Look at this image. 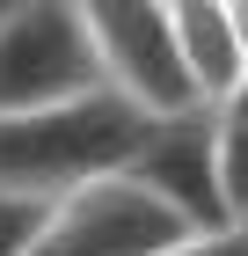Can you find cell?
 <instances>
[{"label": "cell", "mask_w": 248, "mask_h": 256, "mask_svg": "<svg viewBox=\"0 0 248 256\" xmlns=\"http://www.w3.org/2000/svg\"><path fill=\"white\" fill-rule=\"evenodd\" d=\"M153 110H139L124 88H95V96L51 102V110H15V118H0V190L73 198L88 183L132 176Z\"/></svg>", "instance_id": "1"}, {"label": "cell", "mask_w": 248, "mask_h": 256, "mask_svg": "<svg viewBox=\"0 0 248 256\" xmlns=\"http://www.w3.org/2000/svg\"><path fill=\"white\" fill-rule=\"evenodd\" d=\"M95 88H110V74H102L80 0H29L15 22H0V118L51 110Z\"/></svg>", "instance_id": "2"}, {"label": "cell", "mask_w": 248, "mask_h": 256, "mask_svg": "<svg viewBox=\"0 0 248 256\" xmlns=\"http://www.w3.org/2000/svg\"><path fill=\"white\" fill-rule=\"evenodd\" d=\"M80 15H88V37L102 52L110 88H124L153 118L205 110L190 66H183V44H175V8L168 0H80Z\"/></svg>", "instance_id": "3"}, {"label": "cell", "mask_w": 248, "mask_h": 256, "mask_svg": "<svg viewBox=\"0 0 248 256\" xmlns=\"http://www.w3.org/2000/svg\"><path fill=\"white\" fill-rule=\"evenodd\" d=\"M175 242H190V227L161 198H146L132 176H110L58 198L51 227L29 256H168Z\"/></svg>", "instance_id": "4"}, {"label": "cell", "mask_w": 248, "mask_h": 256, "mask_svg": "<svg viewBox=\"0 0 248 256\" xmlns=\"http://www.w3.org/2000/svg\"><path fill=\"white\" fill-rule=\"evenodd\" d=\"M132 183L161 198L190 234L234 227L227 183H219V110H183V118H153L146 146L132 161Z\"/></svg>", "instance_id": "5"}, {"label": "cell", "mask_w": 248, "mask_h": 256, "mask_svg": "<svg viewBox=\"0 0 248 256\" xmlns=\"http://www.w3.org/2000/svg\"><path fill=\"white\" fill-rule=\"evenodd\" d=\"M168 8H175V44H183V66L197 80V102L227 110V96L248 74V52L234 37V8L227 0H168Z\"/></svg>", "instance_id": "6"}, {"label": "cell", "mask_w": 248, "mask_h": 256, "mask_svg": "<svg viewBox=\"0 0 248 256\" xmlns=\"http://www.w3.org/2000/svg\"><path fill=\"white\" fill-rule=\"evenodd\" d=\"M58 198H29V190H0V256H29L51 227Z\"/></svg>", "instance_id": "7"}, {"label": "cell", "mask_w": 248, "mask_h": 256, "mask_svg": "<svg viewBox=\"0 0 248 256\" xmlns=\"http://www.w3.org/2000/svg\"><path fill=\"white\" fill-rule=\"evenodd\" d=\"M219 183H227V212L248 220V124L219 110Z\"/></svg>", "instance_id": "8"}, {"label": "cell", "mask_w": 248, "mask_h": 256, "mask_svg": "<svg viewBox=\"0 0 248 256\" xmlns=\"http://www.w3.org/2000/svg\"><path fill=\"white\" fill-rule=\"evenodd\" d=\"M168 256H248V220L212 227V234H190V242H175Z\"/></svg>", "instance_id": "9"}, {"label": "cell", "mask_w": 248, "mask_h": 256, "mask_svg": "<svg viewBox=\"0 0 248 256\" xmlns=\"http://www.w3.org/2000/svg\"><path fill=\"white\" fill-rule=\"evenodd\" d=\"M227 118H241V124H248V74H241V88L227 96Z\"/></svg>", "instance_id": "10"}, {"label": "cell", "mask_w": 248, "mask_h": 256, "mask_svg": "<svg viewBox=\"0 0 248 256\" xmlns=\"http://www.w3.org/2000/svg\"><path fill=\"white\" fill-rule=\"evenodd\" d=\"M234 8V37H241V52H248V0H227Z\"/></svg>", "instance_id": "11"}, {"label": "cell", "mask_w": 248, "mask_h": 256, "mask_svg": "<svg viewBox=\"0 0 248 256\" xmlns=\"http://www.w3.org/2000/svg\"><path fill=\"white\" fill-rule=\"evenodd\" d=\"M22 8H29V0H0V22H15V15H22Z\"/></svg>", "instance_id": "12"}]
</instances>
